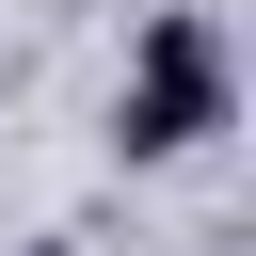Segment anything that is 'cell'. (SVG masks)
I'll return each instance as SVG.
<instances>
[{"instance_id": "6da1fadb", "label": "cell", "mask_w": 256, "mask_h": 256, "mask_svg": "<svg viewBox=\"0 0 256 256\" xmlns=\"http://www.w3.org/2000/svg\"><path fill=\"white\" fill-rule=\"evenodd\" d=\"M240 112V64H224V16H144V48H128V96H112V144L128 160H192L208 128Z\"/></svg>"}, {"instance_id": "7a4b0ae2", "label": "cell", "mask_w": 256, "mask_h": 256, "mask_svg": "<svg viewBox=\"0 0 256 256\" xmlns=\"http://www.w3.org/2000/svg\"><path fill=\"white\" fill-rule=\"evenodd\" d=\"M48 256H64V240H48Z\"/></svg>"}]
</instances>
